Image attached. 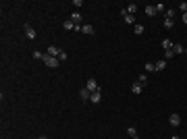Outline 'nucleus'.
Instances as JSON below:
<instances>
[{
	"mask_svg": "<svg viewBox=\"0 0 187 139\" xmlns=\"http://www.w3.org/2000/svg\"><path fill=\"white\" fill-rule=\"evenodd\" d=\"M58 62H60V60H58L56 56H48V54H46V58H44V64L50 66V68H56V66H58Z\"/></svg>",
	"mask_w": 187,
	"mask_h": 139,
	"instance_id": "f257e3e1",
	"label": "nucleus"
},
{
	"mask_svg": "<svg viewBox=\"0 0 187 139\" xmlns=\"http://www.w3.org/2000/svg\"><path fill=\"white\" fill-rule=\"evenodd\" d=\"M121 17H123V21H125V23H129V25L135 23V15H129L127 11H125V8H121Z\"/></svg>",
	"mask_w": 187,
	"mask_h": 139,
	"instance_id": "f03ea898",
	"label": "nucleus"
},
{
	"mask_svg": "<svg viewBox=\"0 0 187 139\" xmlns=\"http://www.w3.org/2000/svg\"><path fill=\"white\" fill-rule=\"evenodd\" d=\"M168 123H171V127H179L181 125V116L177 114V112H173V114L168 116Z\"/></svg>",
	"mask_w": 187,
	"mask_h": 139,
	"instance_id": "7ed1b4c3",
	"label": "nucleus"
},
{
	"mask_svg": "<svg viewBox=\"0 0 187 139\" xmlns=\"http://www.w3.org/2000/svg\"><path fill=\"white\" fill-rule=\"evenodd\" d=\"M100 100H102V89H98V91H92V93H90V102L98 104Z\"/></svg>",
	"mask_w": 187,
	"mask_h": 139,
	"instance_id": "20e7f679",
	"label": "nucleus"
},
{
	"mask_svg": "<svg viewBox=\"0 0 187 139\" xmlns=\"http://www.w3.org/2000/svg\"><path fill=\"white\" fill-rule=\"evenodd\" d=\"M23 29H25V36H27L29 40H33V38H35V29L31 27L29 23H25V27H23Z\"/></svg>",
	"mask_w": 187,
	"mask_h": 139,
	"instance_id": "39448f33",
	"label": "nucleus"
},
{
	"mask_svg": "<svg viewBox=\"0 0 187 139\" xmlns=\"http://www.w3.org/2000/svg\"><path fill=\"white\" fill-rule=\"evenodd\" d=\"M131 91H133V93H135V95H139L141 91H144V85H141L139 81H135V83H133V85H131Z\"/></svg>",
	"mask_w": 187,
	"mask_h": 139,
	"instance_id": "423d86ee",
	"label": "nucleus"
},
{
	"mask_svg": "<svg viewBox=\"0 0 187 139\" xmlns=\"http://www.w3.org/2000/svg\"><path fill=\"white\" fill-rule=\"evenodd\" d=\"M60 52H62V50H58L56 46H48L46 54H48V56H56V58H58V54H60Z\"/></svg>",
	"mask_w": 187,
	"mask_h": 139,
	"instance_id": "0eeeda50",
	"label": "nucleus"
},
{
	"mask_svg": "<svg viewBox=\"0 0 187 139\" xmlns=\"http://www.w3.org/2000/svg\"><path fill=\"white\" fill-rule=\"evenodd\" d=\"M85 87L90 89V91H98V89H100V87H98V81H96V79H87V85H85Z\"/></svg>",
	"mask_w": 187,
	"mask_h": 139,
	"instance_id": "6e6552de",
	"label": "nucleus"
},
{
	"mask_svg": "<svg viewBox=\"0 0 187 139\" xmlns=\"http://www.w3.org/2000/svg\"><path fill=\"white\" fill-rule=\"evenodd\" d=\"M81 31H83V33H87V36H94V33H96V29H94V25H90V23H85Z\"/></svg>",
	"mask_w": 187,
	"mask_h": 139,
	"instance_id": "1a4fd4ad",
	"label": "nucleus"
},
{
	"mask_svg": "<svg viewBox=\"0 0 187 139\" xmlns=\"http://www.w3.org/2000/svg\"><path fill=\"white\" fill-rule=\"evenodd\" d=\"M90 93H92L90 89H87V87H83L81 91H79V98H81L83 102H87V100H90Z\"/></svg>",
	"mask_w": 187,
	"mask_h": 139,
	"instance_id": "9d476101",
	"label": "nucleus"
},
{
	"mask_svg": "<svg viewBox=\"0 0 187 139\" xmlns=\"http://www.w3.org/2000/svg\"><path fill=\"white\" fill-rule=\"evenodd\" d=\"M81 19H83V17H81V13H73V15H71V21H73L75 25H79V23H81Z\"/></svg>",
	"mask_w": 187,
	"mask_h": 139,
	"instance_id": "9b49d317",
	"label": "nucleus"
},
{
	"mask_svg": "<svg viewBox=\"0 0 187 139\" xmlns=\"http://www.w3.org/2000/svg\"><path fill=\"white\" fill-rule=\"evenodd\" d=\"M173 46H175V44H173L171 40H162V48H164V52H166V50H173Z\"/></svg>",
	"mask_w": 187,
	"mask_h": 139,
	"instance_id": "f8f14e48",
	"label": "nucleus"
},
{
	"mask_svg": "<svg viewBox=\"0 0 187 139\" xmlns=\"http://www.w3.org/2000/svg\"><path fill=\"white\" fill-rule=\"evenodd\" d=\"M173 52H175V56H177V54H181V52H185V48H183L181 44H175V46H173Z\"/></svg>",
	"mask_w": 187,
	"mask_h": 139,
	"instance_id": "ddd939ff",
	"label": "nucleus"
},
{
	"mask_svg": "<svg viewBox=\"0 0 187 139\" xmlns=\"http://www.w3.org/2000/svg\"><path fill=\"white\" fill-rule=\"evenodd\" d=\"M166 19H175V15H177V11H175V8H166Z\"/></svg>",
	"mask_w": 187,
	"mask_h": 139,
	"instance_id": "4468645a",
	"label": "nucleus"
},
{
	"mask_svg": "<svg viewBox=\"0 0 187 139\" xmlns=\"http://www.w3.org/2000/svg\"><path fill=\"white\" fill-rule=\"evenodd\" d=\"M164 66H166V60L162 58V60H158V62H156V71H164Z\"/></svg>",
	"mask_w": 187,
	"mask_h": 139,
	"instance_id": "2eb2a0df",
	"label": "nucleus"
},
{
	"mask_svg": "<svg viewBox=\"0 0 187 139\" xmlns=\"http://www.w3.org/2000/svg\"><path fill=\"white\" fill-rule=\"evenodd\" d=\"M62 27H65V29H69V31H71V29H75V23H73V21H71V19H69V21H65V23H62Z\"/></svg>",
	"mask_w": 187,
	"mask_h": 139,
	"instance_id": "dca6fc26",
	"label": "nucleus"
},
{
	"mask_svg": "<svg viewBox=\"0 0 187 139\" xmlns=\"http://www.w3.org/2000/svg\"><path fill=\"white\" fill-rule=\"evenodd\" d=\"M146 15L148 17H154L156 15V6H146Z\"/></svg>",
	"mask_w": 187,
	"mask_h": 139,
	"instance_id": "f3484780",
	"label": "nucleus"
},
{
	"mask_svg": "<svg viewBox=\"0 0 187 139\" xmlns=\"http://www.w3.org/2000/svg\"><path fill=\"white\" fill-rule=\"evenodd\" d=\"M125 11H127L129 15H135V11H137V6H135V4H127V8H125Z\"/></svg>",
	"mask_w": 187,
	"mask_h": 139,
	"instance_id": "a211bd4d",
	"label": "nucleus"
},
{
	"mask_svg": "<svg viewBox=\"0 0 187 139\" xmlns=\"http://www.w3.org/2000/svg\"><path fill=\"white\" fill-rule=\"evenodd\" d=\"M33 58H38V60H44V58H46V54H44V52H40V50H35V52H33Z\"/></svg>",
	"mask_w": 187,
	"mask_h": 139,
	"instance_id": "6ab92c4d",
	"label": "nucleus"
},
{
	"mask_svg": "<svg viewBox=\"0 0 187 139\" xmlns=\"http://www.w3.org/2000/svg\"><path fill=\"white\" fill-rule=\"evenodd\" d=\"M146 71H148V73L156 71V62H146Z\"/></svg>",
	"mask_w": 187,
	"mask_h": 139,
	"instance_id": "aec40b11",
	"label": "nucleus"
},
{
	"mask_svg": "<svg viewBox=\"0 0 187 139\" xmlns=\"http://www.w3.org/2000/svg\"><path fill=\"white\" fill-rule=\"evenodd\" d=\"M133 29H135V33H137V36H141V33H144V25H141V23H137Z\"/></svg>",
	"mask_w": 187,
	"mask_h": 139,
	"instance_id": "412c9836",
	"label": "nucleus"
},
{
	"mask_svg": "<svg viewBox=\"0 0 187 139\" xmlns=\"http://www.w3.org/2000/svg\"><path fill=\"white\" fill-rule=\"evenodd\" d=\"M137 81H139L141 85H146V83H148V75H146V73H141V75H139V79H137Z\"/></svg>",
	"mask_w": 187,
	"mask_h": 139,
	"instance_id": "4be33fe9",
	"label": "nucleus"
},
{
	"mask_svg": "<svg viewBox=\"0 0 187 139\" xmlns=\"http://www.w3.org/2000/svg\"><path fill=\"white\" fill-rule=\"evenodd\" d=\"M127 135H129V137H137V131H135V127H129V129H127Z\"/></svg>",
	"mask_w": 187,
	"mask_h": 139,
	"instance_id": "5701e85b",
	"label": "nucleus"
},
{
	"mask_svg": "<svg viewBox=\"0 0 187 139\" xmlns=\"http://www.w3.org/2000/svg\"><path fill=\"white\" fill-rule=\"evenodd\" d=\"M173 56H175V52H173V50H166V52H164V60H171Z\"/></svg>",
	"mask_w": 187,
	"mask_h": 139,
	"instance_id": "b1692460",
	"label": "nucleus"
},
{
	"mask_svg": "<svg viewBox=\"0 0 187 139\" xmlns=\"http://www.w3.org/2000/svg\"><path fill=\"white\" fill-rule=\"evenodd\" d=\"M173 25H175V21H173V19H164V27H166V29H171Z\"/></svg>",
	"mask_w": 187,
	"mask_h": 139,
	"instance_id": "393cba45",
	"label": "nucleus"
},
{
	"mask_svg": "<svg viewBox=\"0 0 187 139\" xmlns=\"http://www.w3.org/2000/svg\"><path fill=\"white\" fill-rule=\"evenodd\" d=\"M158 11H160V13H162V11L166 13V6H164L162 2H158V4H156V13H158Z\"/></svg>",
	"mask_w": 187,
	"mask_h": 139,
	"instance_id": "a878e982",
	"label": "nucleus"
},
{
	"mask_svg": "<svg viewBox=\"0 0 187 139\" xmlns=\"http://www.w3.org/2000/svg\"><path fill=\"white\" fill-rule=\"evenodd\" d=\"M67 58H69V54H67V52H65V50H62V52H60V54H58V60H67Z\"/></svg>",
	"mask_w": 187,
	"mask_h": 139,
	"instance_id": "bb28decb",
	"label": "nucleus"
},
{
	"mask_svg": "<svg viewBox=\"0 0 187 139\" xmlns=\"http://www.w3.org/2000/svg\"><path fill=\"white\" fill-rule=\"evenodd\" d=\"M179 11H183V13H187V2H181V4H179Z\"/></svg>",
	"mask_w": 187,
	"mask_h": 139,
	"instance_id": "cd10ccee",
	"label": "nucleus"
},
{
	"mask_svg": "<svg viewBox=\"0 0 187 139\" xmlns=\"http://www.w3.org/2000/svg\"><path fill=\"white\" fill-rule=\"evenodd\" d=\"M183 23L187 25V13H183Z\"/></svg>",
	"mask_w": 187,
	"mask_h": 139,
	"instance_id": "c85d7f7f",
	"label": "nucleus"
},
{
	"mask_svg": "<svg viewBox=\"0 0 187 139\" xmlns=\"http://www.w3.org/2000/svg\"><path fill=\"white\" fill-rule=\"evenodd\" d=\"M38 139H48V137H46V135H42V137H38Z\"/></svg>",
	"mask_w": 187,
	"mask_h": 139,
	"instance_id": "c756f323",
	"label": "nucleus"
},
{
	"mask_svg": "<svg viewBox=\"0 0 187 139\" xmlns=\"http://www.w3.org/2000/svg\"><path fill=\"white\" fill-rule=\"evenodd\" d=\"M171 139H181V137H177V135H173V137H171Z\"/></svg>",
	"mask_w": 187,
	"mask_h": 139,
	"instance_id": "7c9ffc66",
	"label": "nucleus"
},
{
	"mask_svg": "<svg viewBox=\"0 0 187 139\" xmlns=\"http://www.w3.org/2000/svg\"><path fill=\"white\" fill-rule=\"evenodd\" d=\"M131 139H139V137H131Z\"/></svg>",
	"mask_w": 187,
	"mask_h": 139,
	"instance_id": "2f4dec72",
	"label": "nucleus"
},
{
	"mask_svg": "<svg viewBox=\"0 0 187 139\" xmlns=\"http://www.w3.org/2000/svg\"><path fill=\"white\" fill-rule=\"evenodd\" d=\"M185 52H187V48H185Z\"/></svg>",
	"mask_w": 187,
	"mask_h": 139,
	"instance_id": "473e14b6",
	"label": "nucleus"
}]
</instances>
